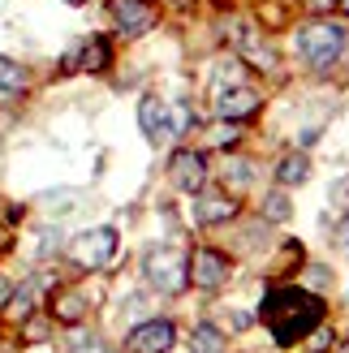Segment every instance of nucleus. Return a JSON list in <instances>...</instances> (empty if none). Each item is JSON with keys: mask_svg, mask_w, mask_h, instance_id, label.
Returning a JSON list of instances; mask_svg holds the SVG:
<instances>
[{"mask_svg": "<svg viewBox=\"0 0 349 353\" xmlns=\"http://www.w3.org/2000/svg\"><path fill=\"white\" fill-rule=\"evenodd\" d=\"M263 323L272 327L276 345H298L306 332L323 323V297L306 289H272L263 302Z\"/></svg>", "mask_w": 349, "mask_h": 353, "instance_id": "f257e3e1", "label": "nucleus"}, {"mask_svg": "<svg viewBox=\"0 0 349 353\" xmlns=\"http://www.w3.org/2000/svg\"><path fill=\"white\" fill-rule=\"evenodd\" d=\"M345 30L332 26V22H310L298 30V57L310 65V69H332L341 61V52H345Z\"/></svg>", "mask_w": 349, "mask_h": 353, "instance_id": "f03ea898", "label": "nucleus"}, {"mask_svg": "<svg viewBox=\"0 0 349 353\" xmlns=\"http://www.w3.org/2000/svg\"><path fill=\"white\" fill-rule=\"evenodd\" d=\"M143 272H147V280H151V289H160V293H181V289L190 285L186 254L172 250V245H155V250H147Z\"/></svg>", "mask_w": 349, "mask_h": 353, "instance_id": "7ed1b4c3", "label": "nucleus"}, {"mask_svg": "<svg viewBox=\"0 0 349 353\" xmlns=\"http://www.w3.org/2000/svg\"><path fill=\"white\" fill-rule=\"evenodd\" d=\"M69 259L78 263V268H91V272H99V268H108V263L117 259V228H86V233H78L74 237V245H69Z\"/></svg>", "mask_w": 349, "mask_h": 353, "instance_id": "20e7f679", "label": "nucleus"}, {"mask_svg": "<svg viewBox=\"0 0 349 353\" xmlns=\"http://www.w3.org/2000/svg\"><path fill=\"white\" fill-rule=\"evenodd\" d=\"M186 272L190 280H195V289H220L224 280H229V259H224L220 250H195V254H186Z\"/></svg>", "mask_w": 349, "mask_h": 353, "instance_id": "39448f33", "label": "nucleus"}, {"mask_svg": "<svg viewBox=\"0 0 349 353\" xmlns=\"http://www.w3.org/2000/svg\"><path fill=\"white\" fill-rule=\"evenodd\" d=\"M172 341H177V332H172L168 319H147V323H138V327L130 332L126 353H168Z\"/></svg>", "mask_w": 349, "mask_h": 353, "instance_id": "423d86ee", "label": "nucleus"}, {"mask_svg": "<svg viewBox=\"0 0 349 353\" xmlns=\"http://www.w3.org/2000/svg\"><path fill=\"white\" fill-rule=\"evenodd\" d=\"M108 13H112V26H117L121 34H130V39L155 26V9L147 5V0H112Z\"/></svg>", "mask_w": 349, "mask_h": 353, "instance_id": "0eeeda50", "label": "nucleus"}, {"mask_svg": "<svg viewBox=\"0 0 349 353\" xmlns=\"http://www.w3.org/2000/svg\"><path fill=\"white\" fill-rule=\"evenodd\" d=\"M168 176H172V185L181 194H199L207 185V160L199 151H177L172 164H168Z\"/></svg>", "mask_w": 349, "mask_h": 353, "instance_id": "6e6552de", "label": "nucleus"}, {"mask_svg": "<svg viewBox=\"0 0 349 353\" xmlns=\"http://www.w3.org/2000/svg\"><path fill=\"white\" fill-rule=\"evenodd\" d=\"M259 91L255 86H220V95H216V112H220V121H241V117H250V112H259Z\"/></svg>", "mask_w": 349, "mask_h": 353, "instance_id": "1a4fd4ad", "label": "nucleus"}, {"mask_svg": "<svg viewBox=\"0 0 349 353\" xmlns=\"http://www.w3.org/2000/svg\"><path fill=\"white\" fill-rule=\"evenodd\" d=\"M138 125H143V134L151 143L168 138V103L160 95H143V103H138Z\"/></svg>", "mask_w": 349, "mask_h": 353, "instance_id": "9d476101", "label": "nucleus"}, {"mask_svg": "<svg viewBox=\"0 0 349 353\" xmlns=\"http://www.w3.org/2000/svg\"><path fill=\"white\" fill-rule=\"evenodd\" d=\"M233 216H237V203L229 194H199V203H195V220L199 224H224Z\"/></svg>", "mask_w": 349, "mask_h": 353, "instance_id": "9b49d317", "label": "nucleus"}, {"mask_svg": "<svg viewBox=\"0 0 349 353\" xmlns=\"http://www.w3.org/2000/svg\"><path fill=\"white\" fill-rule=\"evenodd\" d=\"M103 65H108V39H99V34L86 39V43H78L65 57V69H91V74H95V69H103Z\"/></svg>", "mask_w": 349, "mask_h": 353, "instance_id": "f8f14e48", "label": "nucleus"}, {"mask_svg": "<svg viewBox=\"0 0 349 353\" xmlns=\"http://www.w3.org/2000/svg\"><path fill=\"white\" fill-rule=\"evenodd\" d=\"M52 314H57L61 323H82V314H86V297L78 293V289H65V293H57L52 297Z\"/></svg>", "mask_w": 349, "mask_h": 353, "instance_id": "ddd939ff", "label": "nucleus"}, {"mask_svg": "<svg viewBox=\"0 0 349 353\" xmlns=\"http://www.w3.org/2000/svg\"><path fill=\"white\" fill-rule=\"evenodd\" d=\"M306 176H310V160H306L302 151L285 155L281 168H276V181H281V185H298V181H306Z\"/></svg>", "mask_w": 349, "mask_h": 353, "instance_id": "4468645a", "label": "nucleus"}, {"mask_svg": "<svg viewBox=\"0 0 349 353\" xmlns=\"http://www.w3.org/2000/svg\"><path fill=\"white\" fill-rule=\"evenodd\" d=\"M22 91H26V69L9 57H0V95H22Z\"/></svg>", "mask_w": 349, "mask_h": 353, "instance_id": "2eb2a0df", "label": "nucleus"}, {"mask_svg": "<svg viewBox=\"0 0 349 353\" xmlns=\"http://www.w3.org/2000/svg\"><path fill=\"white\" fill-rule=\"evenodd\" d=\"M190 349H195V353H224V336L212 323H199L195 336H190Z\"/></svg>", "mask_w": 349, "mask_h": 353, "instance_id": "dca6fc26", "label": "nucleus"}, {"mask_svg": "<svg viewBox=\"0 0 349 353\" xmlns=\"http://www.w3.org/2000/svg\"><path fill=\"white\" fill-rule=\"evenodd\" d=\"M241 48H246V61H250V65H259V69H272V65H276L272 48H268V43H259L250 26H246V39H241Z\"/></svg>", "mask_w": 349, "mask_h": 353, "instance_id": "f3484780", "label": "nucleus"}, {"mask_svg": "<svg viewBox=\"0 0 349 353\" xmlns=\"http://www.w3.org/2000/svg\"><path fill=\"white\" fill-rule=\"evenodd\" d=\"M30 310H34V289H17L9 302V319H30Z\"/></svg>", "mask_w": 349, "mask_h": 353, "instance_id": "a211bd4d", "label": "nucleus"}, {"mask_svg": "<svg viewBox=\"0 0 349 353\" xmlns=\"http://www.w3.org/2000/svg\"><path fill=\"white\" fill-rule=\"evenodd\" d=\"M250 181V164L246 160H229L224 164V185H246Z\"/></svg>", "mask_w": 349, "mask_h": 353, "instance_id": "6ab92c4d", "label": "nucleus"}, {"mask_svg": "<svg viewBox=\"0 0 349 353\" xmlns=\"http://www.w3.org/2000/svg\"><path fill=\"white\" fill-rule=\"evenodd\" d=\"M74 353H108L99 336H86V332H74Z\"/></svg>", "mask_w": 349, "mask_h": 353, "instance_id": "aec40b11", "label": "nucleus"}, {"mask_svg": "<svg viewBox=\"0 0 349 353\" xmlns=\"http://www.w3.org/2000/svg\"><path fill=\"white\" fill-rule=\"evenodd\" d=\"M268 216H272V220H285V216H289L285 194H272V199H268Z\"/></svg>", "mask_w": 349, "mask_h": 353, "instance_id": "412c9836", "label": "nucleus"}, {"mask_svg": "<svg viewBox=\"0 0 349 353\" xmlns=\"http://www.w3.org/2000/svg\"><path fill=\"white\" fill-rule=\"evenodd\" d=\"M328 345H332V332H328V327H319L315 336H310V353H323Z\"/></svg>", "mask_w": 349, "mask_h": 353, "instance_id": "4be33fe9", "label": "nucleus"}, {"mask_svg": "<svg viewBox=\"0 0 349 353\" xmlns=\"http://www.w3.org/2000/svg\"><path fill=\"white\" fill-rule=\"evenodd\" d=\"M233 138H237V130H233V125H220V130H212V143H220V147H224V143H233Z\"/></svg>", "mask_w": 349, "mask_h": 353, "instance_id": "5701e85b", "label": "nucleus"}, {"mask_svg": "<svg viewBox=\"0 0 349 353\" xmlns=\"http://www.w3.org/2000/svg\"><path fill=\"white\" fill-rule=\"evenodd\" d=\"M341 245H345V250H349V220L341 224Z\"/></svg>", "mask_w": 349, "mask_h": 353, "instance_id": "b1692460", "label": "nucleus"}, {"mask_svg": "<svg viewBox=\"0 0 349 353\" xmlns=\"http://www.w3.org/2000/svg\"><path fill=\"white\" fill-rule=\"evenodd\" d=\"M337 9H341V13H345V17H349V0H337Z\"/></svg>", "mask_w": 349, "mask_h": 353, "instance_id": "393cba45", "label": "nucleus"}, {"mask_svg": "<svg viewBox=\"0 0 349 353\" xmlns=\"http://www.w3.org/2000/svg\"><path fill=\"white\" fill-rule=\"evenodd\" d=\"M65 5H86V0H65Z\"/></svg>", "mask_w": 349, "mask_h": 353, "instance_id": "a878e982", "label": "nucleus"}]
</instances>
